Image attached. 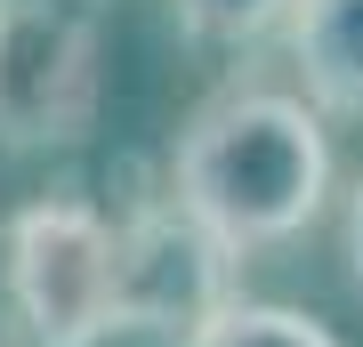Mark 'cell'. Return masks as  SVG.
I'll return each instance as SVG.
<instances>
[{"instance_id":"6da1fadb","label":"cell","mask_w":363,"mask_h":347,"mask_svg":"<svg viewBox=\"0 0 363 347\" xmlns=\"http://www.w3.org/2000/svg\"><path fill=\"white\" fill-rule=\"evenodd\" d=\"M169 202L234 258L315 226L331 194L323 105L291 89H218L169 145Z\"/></svg>"},{"instance_id":"7a4b0ae2","label":"cell","mask_w":363,"mask_h":347,"mask_svg":"<svg viewBox=\"0 0 363 347\" xmlns=\"http://www.w3.org/2000/svg\"><path fill=\"white\" fill-rule=\"evenodd\" d=\"M0 291L33 347H97L121 331L113 219L81 194L25 202L0 226Z\"/></svg>"},{"instance_id":"3957f363","label":"cell","mask_w":363,"mask_h":347,"mask_svg":"<svg viewBox=\"0 0 363 347\" xmlns=\"http://www.w3.org/2000/svg\"><path fill=\"white\" fill-rule=\"evenodd\" d=\"M97 121V25L73 0H0V145H73Z\"/></svg>"},{"instance_id":"277c9868","label":"cell","mask_w":363,"mask_h":347,"mask_svg":"<svg viewBox=\"0 0 363 347\" xmlns=\"http://www.w3.org/2000/svg\"><path fill=\"white\" fill-rule=\"evenodd\" d=\"M113 267H121V331H162L178 347L242 299L234 291V250L210 243L169 194L113 219Z\"/></svg>"},{"instance_id":"5b68a950","label":"cell","mask_w":363,"mask_h":347,"mask_svg":"<svg viewBox=\"0 0 363 347\" xmlns=\"http://www.w3.org/2000/svg\"><path fill=\"white\" fill-rule=\"evenodd\" d=\"M283 49H291L307 105L363 114V0H291Z\"/></svg>"},{"instance_id":"8992f818","label":"cell","mask_w":363,"mask_h":347,"mask_svg":"<svg viewBox=\"0 0 363 347\" xmlns=\"http://www.w3.org/2000/svg\"><path fill=\"white\" fill-rule=\"evenodd\" d=\"M186 347H339L315 315L298 307H274V299H234L226 315H210Z\"/></svg>"},{"instance_id":"52a82bcc","label":"cell","mask_w":363,"mask_h":347,"mask_svg":"<svg viewBox=\"0 0 363 347\" xmlns=\"http://www.w3.org/2000/svg\"><path fill=\"white\" fill-rule=\"evenodd\" d=\"M178 9V25L194 40H226V49H242V40L274 33L291 16V0H169Z\"/></svg>"},{"instance_id":"ba28073f","label":"cell","mask_w":363,"mask_h":347,"mask_svg":"<svg viewBox=\"0 0 363 347\" xmlns=\"http://www.w3.org/2000/svg\"><path fill=\"white\" fill-rule=\"evenodd\" d=\"M339 234H347V275H355V291H363V178L347 186V226H339Z\"/></svg>"}]
</instances>
